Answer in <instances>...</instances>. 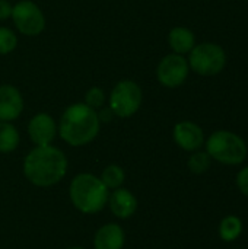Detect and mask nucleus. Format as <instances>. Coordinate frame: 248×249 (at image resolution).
Returning <instances> with one entry per match:
<instances>
[{"mask_svg": "<svg viewBox=\"0 0 248 249\" xmlns=\"http://www.w3.org/2000/svg\"><path fill=\"white\" fill-rule=\"evenodd\" d=\"M67 166V158L58 147L35 146L23 160V175L32 185L48 188L66 177Z\"/></svg>", "mask_w": 248, "mask_h": 249, "instance_id": "obj_1", "label": "nucleus"}, {"mask_svg": "<svg viewBox=\"0 0 248 249\" xmlns=\"http://www.w3.org/2000/svg\"><path fill=\"white\" fill-rule=\"evenodd\" d=\"M101 121L98 112L86 104H73L67 107L60 118V137L73 147L86 146L94 142L99 133Z\"/></svg>", "mask_w": 248, "mask_h": 249, "instance_id": "obj_2", "label": "nucleus"}, {"mask_svg": "<svg viewBox=\"0 0 248 249\" xmlns=\"http://www.w3.org/2000/svg\"><path fill=\"white\" fill-rule=\"evenodd\" d=\"M110 190L94 174H77L69 187V197L76 210L83 214H95L108 203Z\"/></svg>", "mask_w": 248, "mask_h": 249, "instance_id": "obj_3", "label": "nucleus"}, {"mask_svg": "<svg viewBox=\"0 0 248 249\" xmlns=\"http://www.w3.org/2000/svg\"><path fill=\"white\" fill-rule=\"evenodd\" d=\"M208 155L224 165H240L247 156V144L244 140L227 130H219L210 134L206 142Z\"/></svg>", "mask_w": 248, "mask_h": 249, "instance_id": "obj_4", "label": "nucleus"}, {"mask_svg": "<svg viewBox=\"0 0 248 249\" xmlns=\"http://www.w3.org/2000/svg\"><path fill=\"white\" fill-rule=\"evenodd\" d=\"M227 64V54L224 48L213 42H203L194 45L190 51L189 66L200 76H215L224 70Z\"/></svg>", "mask_w": 248, "mask_h": 249, "instance_id": "obj_5", "label": "nucleus"}, {"mask_svg": "<svg viewBox=\"0 0 248 249\" xmlns=\"http://www.w3.org/2000/svg\"><path fill=\"white\" fill-rule=\"evenodd\" d=\"M143 93L142 88L133 80H121L118 82L110 93L108 107L118 118H130L133 117L140 105H142Z\"/></svg>", "mask_w": 248, "mask_h": 249, "instance_id": "obj_6", "label": "nucleus"}, {"mask_svg": "<svg viewBox=\"0 0 248 249\" xmlns=\"http://www.w3.org/2000/svg\"><path fill=\"white\" fill-rule=\"evenodd\" d=\"M10 18L16 29L26 36H37L45 28V16L32 0H19L13 4Z\"/></svg>", "mask_w": 248, "mask_h": 249, "instance_id": "obj_7", "label": "nucleus"}, {"mask_svg": "<svg viewBox=\"0 0 248 249\" xmlns=\"http://www.w3.org/2000/svg\"><path fill=\"white\" fill-rule=\"evenodd\" d=\"M190 66L187 58H184L181 54H168L165 55L156 69V77L159 83L165 88H178L181 86L189 76Z\"/></svg>", "mask_w": 248, "mask_h": 249, "instance_id": "obj_8", "label": "nucleus"}, {"mask_svg": "<svg viewBox=\"0 0 248 249\" xmlns=\"http://www.w3.org/2000/svg\"><path fill=\"white\" fill-rule=\"evenodd\" d=\"M58 131L54 118L50 114H35L28 123V136L35 146H48L53 143Z\"/></svg>", "mask_w": 248, "mask_h": 249, "instance_id": "obj_9", "label": "nucleus"}, {"mask_svg": "<svg viewBox=\"0 0 248 249\" xmlns=\"http://www.w3.org/2000/svg\"><path fill=\"white\" fill-rule=\"evenodd\" d=\"M174 142L186 152H196L205 143V134L200 125L193 121H181L175 124L172 131Z\"/></svg>", "mask_w": 248, "mask_h": 249, "instance_id": "obj_10", "label": "nucleus"}, {"mask_svg": "<svg viewBox=\"0 0 248 249\" xmlns=\"http://www.w3.org/2000/svg\"><path fill=\"white\" fill-rule=\"evenodd\" d=\"M23 111V98L18 88L12 85L0 86V121H15Z\"/></svg>", "mask_w": 248, "mask_h": 249, "instance_id": "obj_11", "label": "nucleus"}, {"mask_svg": "<svg viewBox=\"0 0 248 249\" xmlns=\"http://www.w3.org/2000/svg\"><path fill=\"white\" fill-rule=\"evenodd\" d=\"M111 213L117 219H129L132 217L137 210V198L133 196V193L127 188H117L113 190V193L108 196V203Z\"/></svg>", "mask_w": 248, "mask_h": 249, "instance_id": "obj_12", "label": "nucleus"}, {"mask_svg": "<svg viewBox=\"0 0 248 249\" xmlns=\"http://www.w3.org/2000/svg\"><path fill=\"white\" fill-rule=\"evenodd\" d=\"M126 244V233L117 223H107L101 226L94 236L95 249H123Z\"/></svg>", "mask_w": 248, "mask_h": 249, "instance_id": "obj_13", "label": "nucleus"}, {"mask_svg": "<svg viewBox=\"0 0 248 249\" xmlns=\"http://www.w3.org/2000/svg\"><path fill=\"white\" fill-rule=\"evenodd\" d=\"M168 44L175 54H187L196 45V36L193 31L184 26H175L168 34Z\"/></svg>", "mask_w": 248, "mask_h": 249, "instance_id": "obj_14", "label": "nucleus"}, {"mask_svg": "<svg viewBox=\"0 0 248 249\" xmlns=\"http://www.w3.org/2000/svg\"><path fill=\"white\" fill-rule=\"evenodd\" d=\"M20 136L12 123L0 121V153H12L18 149Z\"/></svg>", "mask_w": 248, "mask_h": 249, "instance_id": "obj_15", "label": "nucleus"}, {"mask_svg": "<svg viewBox=\"0 0 248 249\" xmlns=\"http://www.w3.org/2000/svg\"><path fill=\"white\" fill-rule=\"evenodd\" d=\"M243 232V222L237 216H227L219 225V236L225 242L235 241Z\"/></svg>", "mask_w": 248, "mask_h": 249, "instance_id": "obj_16", "label": "nucleus"}, {"mask_svg": "<svg viewBox=\"0 0 248 249\" xmlns=\"http://www.w3.org/2000/svg\"><path fill=\"white\" fill-rule=\"evenodd\" d=\"M99 179L108 190H117L120 188L124 181H126V174L124 169L118 165H108L104 168Z\"/></svg>", "mask_w": 248, "mask_h": 249, "instance_id": "obj_17", "label": "nucleus"}, {"mask_svg": "<svg viewBox=\"0 0 248 249\" xmlns=\"http://www.w3.org/2000/svg\"><path fill=\"white\" fill-rule=\"evenodd\" d=\"M210 162H212V158L208 155V152H199V150H196L189 158L187 166H189L190 172H193L196 175H200V174H205L210 168Z\"/></svg>", "mask_w": 248, "mask_h": 249, "instance_id": "obj_18", "label": "nucleus"}, {"mask_svg": "<svg viewBox=\"0 0 248 249\" xmlns=\"http://www.w3.org/2000/svg\"><path fill=\"white\" fill-rule=\"evenodd\" d=\"M18 45V38L10 28L0 26V55L10 54Z\"/></svg>", "mask_w": 248, "mask_h": 249, "instance_id": "obj_19", "label": "nucleus"}, {"mask_svg": "<svg viewBox=\"0 0 248 249\" xmlns=\"http://www.w3.org/2000/svg\"><path fill=\"white\" fill-rule=\"evenodd\" d=\"M105 101H107L105 92H104V89H101L98 86L91 88L85 95V104L88 107H91L92 109H95V111L102 108L105 105Z\"/></svg>", "mask_w": 248, "mask_h": 249, "instance_id": "obj_20", "label": "nucleus"}, {"mask_svg": "<svg viewBox=\"0 0 248 249\" xmlns=\"http://www.w3.org/2000/svg\"><path fill=\"white\" fill-rule=\"evenodd\" d=\"M237 187L244 196L248 197V166L237 174Z\"/></svg>", "mask_w": 248, "mask_h": 249, "instance_id": "obj_21", "label": "nucleus"}, {"mask_svg": "<svg viewBox=\"0 0 248 249\" xmlns=\"http://www.w3.org/2000/svg\"><path fill=\"white\" fill-rule=\"evenodd\" d=\"M13 6L9 0H0V20H6L12 16Z\"/></svg>", "mask_w": 248, "mask_h": 249, "instance_id": "obj_22", "label": "nucleus"}, {"mask_svg": "<svg viewBox=\"0 0 248 249\" xmlns=\"http://www.w3.org/2000/svg\"><path fill=\"white\" fill-rule=\"evenodd\" d=\"M99 109H101V111L98 112V118H99V121H101V123L111 121V120H113V117H115L110 107H108V108H99Z\"/></svg>", "mask_w": 248, "mask_h": 249, "instance_id": "obj_23", "label": "nucleus"}, {"mask_svg": "<svg viewBox=\"0 0 248 249\" xmlns=\"http://www.w3.org/2000/svg\"><path fill=\"white\" fill-rule=\"evenodd\" d=\"M67 249H85V248H80V247H72V248H67Z\"/></svg>", "mask_w": 248, "mask_h": 249, "instance_id": "obj_24", "label": "nucleus"}, {"mask_svg": "<svg viewBox=\"0 0 248 249\" xmlns=\"http://www.w3.org/2000/svg\"><path fill=\"white\" fill-rule=\"evenodd\" d=\"M247 150H248V149H247Z\"/></svg>", "mask_w": 248, "mask_h": 249, "instance_id": "obj_25", "label": "nucleus"}]
</instances>
